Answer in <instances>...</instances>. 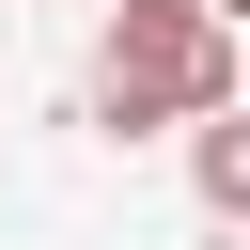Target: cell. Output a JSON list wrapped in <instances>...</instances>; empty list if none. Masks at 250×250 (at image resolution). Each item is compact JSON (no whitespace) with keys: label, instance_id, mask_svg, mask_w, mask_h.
Wrapping results in <instances>:
<instances>
[{"label":"cell","instance_id":"obj_3","mask_svg":"<svg viewBox=\"0 0 250 250\" xmlns=\"http://www.w3.org/2000/svg\"><path fill=\"white\" fill-rule=\"evenodd\" d=\"M203 16H219V31H250V0H203Z\"/></svg>","mask_w":250,"mask_h":250},{"label":"cell","instance_id":"obj_1","mask_svg":"<svg viewBox=\"0 0 250 250\" xmlns=\"http://www.w3.org/2000/svg\"><path fill=\"white\" fill-rule=\"evenodd\" d=\"M234 31L203 16V0H109V78H94V109L141 141V125H219L234 109Z\"/></svg>","mask_w":250,"mask_h":250},{"label":"cell","instance_id":"obj_2","mask_svg":"<svg viewBox=\"0 0 250 250\" xmlns=\"http://www.w3.org/2000/svg\"><path fill=\"white\" fill-rule=\"evenodd\" d=\"M188 172H203V203H219V219H250V125H234V109L188 141Z\"/></svg>","mask_w":250,"mask_h":250}]
</instances>
